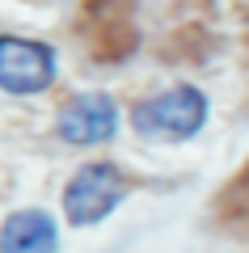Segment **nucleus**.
I'll return each mask as SVG.
<instances>
[{"instance_id":"obj_5","label":"nucleus","mask_w":249,"mask_h":253,"mask_svg":"<svg viewBox=\"0 0 249 253\" xmlns=\"http://www.w3.org/2000/svg\"><path fill=\"white\" fill-rule=\"evenodd\" d=\"M59 249V232L47 211H13L0 228V253H55Z\"/></svg>"},{"instance_id":"obj_1","label":"nucleus","mask_w":249,"mask_h":253,"mask_svg":"<svg viewBox=\"0 0 249 253\" xmlns=\"http://www.w3.org/2000/svg\"><path fill=\"white\" fill-rule=\"evenodd\" d=\"M203 118H207V97L190 84L156 93V97L140 101L131 110V126L144 139H156V144H182V139L199 135Z\"/></svg>"},{"instance_id":"obj_2","label":"nucleus","mask_w":249,"mask_h":253,"mask_svg":"<svg viewBox=\"0 0 249 253\" xmlns=\"http://www.w3.org/2000/svg\"><path fill=\"white\" fill-rule=\"evenodd\" d=\"M118 199H123V177H118V169L106 165V161H93V165H80L68 177L63 215H68V224L89 228L98 219H106L118 207Z\"/></svg>"},{"instance_id":"obj_3","label":"nucleus","mask_w":249,"mask_h":253,"mask_svg":"<svg viewBox=\"0 0 249 253\" xmlns=\"http://www.w3.org/2000/svg\"><path fill=\"white\" fill-rule=\"evenodd\" d=\"M55 81V51L47 42L21 34H0V89L30 97V93L51 89Z\"/></svg>"},{"instance_id":"obj_4","label":"nucleus","mask_w":249,"mask_h":253,"mask_svg":"<svg viewBox=\"0 0 249 253\" xmlns=\"http://www.w3.org/2000/svg\"><path fill=\"white\" fill-rule=\"evenodd\" d=\"M114 101L106 93H80V97L63 101L59 118H55V131H59L63 144H80V148H93V144H106L114 135Z\"/></svg>"}]
</instances>
